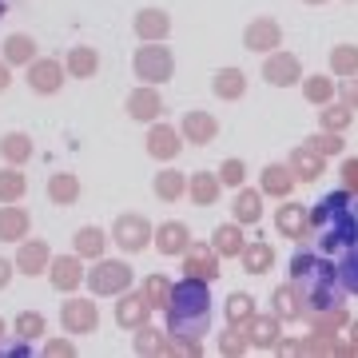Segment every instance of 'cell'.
Segmentation results:
<instances>
[{"instance_id": "cell-22", "label": "cell", "mask_w": 358, "mask_h": 358, "mask_svg": "<svg viewBox=\"0 0 358 358\" xmlns=\"http://www.w3.org/2000/svg\"><path fill=\"white\" fill-rule=\"evenodd\" d=\"M167 28H171V20H167V13H159V8H143V13L136 16V32H140L143 40H164Z\"/></svg>"}, {"instance_id": "cell-53", "label": "cell", "mask_w": 358, "mask_h": 358, "mask_svg": "<svg viewBox=\"0 0 358 358\" xmlns=\"http://www.w3.org/2000/svg\"><path fill=\"white\" fill-rule=\"evenodd\" d=\"M303 4H322V0H303Z\"/></svg>"}, {"instance_id": "cell-18", "label": "cell", "mask_w": 358, "mask_h": 358, "mask_svg": "<svg viewBox=\"0 0 358 358\" xmlns=\"http://www.w3.org/2000/svg\"><path fill=\"white\" fill-rule=\"evenodd\" d=\"M294 171V179H319L322 176V155L315 152V148H307V143H303V148H299V152L291 155V164H287Z\"/></svg>"}, {"instance_id": "cell-43", "label": "cell", "mask_w": 358, "mask_h": 358, "mask_svg": "<svg viewBox=\"0 0 358 358\" xmlns=\"http://www.w3.org/2000/svg\"><path fill=\"white\" fill-rule=\"evenodd\" d=\"M24 195V176L20 171H0V199H16Z\"/></svg>"}, {"instance_id": "cell-33", "label": "cell", "mask_w": 358, "mask_h": 358, "mask_svg": "<svg viewBox=\"0 0 358 358\" xmlns=\"http://www.w3.org/2000/svg\"><path fill=\"white\" fill-rule=\"evenodd\" d=\"M255 319V303H251V294H231L227 299V322L231 327H243V322H251Z\"/></svg>"}, {"instance_id": "cell-48", "label": "cell", "mask_w": 358, "mask_h": 358, "mask_svg": "<svg viewBox=\"0 0 358 358\" xmlns=\"http://www.w3.org/2000/svg\"><path fill=\"white\" fill-rule=\"evenodd\" d=\"M343 103H346V108H358V76H346L343 80Z\"/></svg>"}, {"instance_id": "cell-31", "label": "cell", "mask_w": 358, "mask_h": 358, "mask_svg": "<svg viewBox=\"0 0 358 358\" xmlns=\"http://www.w3.org/2000/svg\"><path fill=\"white\" fill-rule=\"evenodd\" d=\"M76 255L80 259H100L103 255V231L100 227L76 231Z\"/></svg>"}, {"instance_id": "cell-37", "label": "cell", "mask_w": 358, "mask_h": 358, "mask_svg": "<svg viewBox=\"0 0 358 358\" xmlns=\"http://www.w3.org/2000/svg\"><path fill=\"white\" fill-rule=\"evenodd\" d=\"M96 64H100V60H96V52L92 48H72V56H68V72H72V76H92V72H96Z\"/></svg>"}, {"instance_id": "cell-28", "label": "cell", "mask_w": 358, "mask_h": 358, "mask_svg": "<svg viewBox=\"0 0 358 358\" xmlns=\"http://www.w3.org/2000/svg\"><path fill=\"white\" fill-rule=\"evenodd\" d=\"M183 192H187V179L179 176V171H159V176H155V195H159L164 203H176Z\"/></svg>"}, {"instance_id": "cell-5", "label": "cell", "mask_w": 358, "mask_h": 358, "mask_svg": "<svg viewBox=\"0 0 358 358\" xmlns=\"http://www.w3.org/2000/svg\"><path fill=\"white\" fill-rule=\"evenodd\" d=\"M88 287L96 294H124L131 287V267L128 263H120V259H103L96 263V271H88Z\"/></svg>"}, {"instance_id": "cell-27", "label": "cell", "mask_w": 358, "mask_h": 358, "mask_svg": "<svg viewBox=\"0 0 358 358\" xmlns=\"http://www.w3.org/2000/svg\"><path fill=\"white\" fill-rule=\"evenodd\" d=\"M219 187H223V183H219V176H207V171H199V176H192V199L199 207H211L219 199Z\"/></svg>"}, {"instance_id": "cell-4", "label": "cell", "mask_w": 358, "mask_h": 358, "mask_svg": "<svg viewBox=\"0 0 358 358\" xmlns=\"http://www.w3.org/2000/svg\"><path fill=\"white\" fill-rule=\"evenodd\" d=\"M131 68H136V76L148 80V84H164V80H171V72H176V56H171V48H164V44H148V48L136 52Z\"/></svg>"}, {"instance_id": "cell-19", "label": "cell", "mask_w": 358, "mask_h": 358, "mask_svg": "<svg viewBox=\"0 0 358 358\" xmlns=\"http://www.w3.org/2000/svg\"><path fill=\"white\" fill-rule=\"evenodd\" d=\"M291 187H294V171L287 164H267L263 167V192L267 195H291Z\"/></svg>"}, {"instance_id": "cell-17", "label": "cell", "mask_w": 358, "mask_h": 358, "mask_svg": "<svg viewBox=\"0 0 358 358\" xmlns=\"http://www.w3.org/2000/svg\"><path fill=\"white\" fill-rule=\"evenodd\" d=\"M159 112H164V100H159L155 88H136L128 96V115L131 120H155Z\"/></svg>"}, {"instance_id": "cell-55", "label": "cell", "mask_w": 358, "mask_h": 358, "mask_svg": "<svg viewBox=\"0 0 358 358\" xmlns=\"http://www.w3.org/2000/svg\"><path fill=\"white\" fill-rule=\"evenodd\" d=\"M0 16H4V0H0Z\"/></svg>"}, {"instance_id": "cell-3", "label": "cell", "mask_w": 358, "mask_h": 358, "mask_svg": "<svg viewBox=\"0 0 358 358\" xmlns=\"http://www.w3.org/2000/svg\"><path fill=\"white\" fill-rule=\"evenodd\" d=\"M291 282L299 287V294L307 299L303 315H319V310L343 307V294H338V275H334V263L310 255V251H299L291 259Z\"/></svg>"}, {"instance_id": "cell-10", "label": "cell", "mask_w": 358, "mask_h": 358, "mask_svg": "<svg viewBox=\"0 0 358 358\" xmlns=\"http://www.w3.org/2000/svg\"><path fill=\"white\" fill-rule=\"evenodd\" d=\"M179 152H183V136H179L171 124H155L152 136H148V155L167 164V159H176Z\"/></svg>"}, {"instance_id": "cell-39", "label": "cell", "mask_w": 358, "mask_h": 358, "mask_svg": "<svg viewBox=\"0 0 358 358\" xmlns=\"http://www.w3.org/2000/svg\"><path fill=\"white\" fill-rule=\"evenodd\" d=\"M24 231H28V215H24V211H13V207H8V211L0 215V239H20Z\"/></svg>"}, {"instance_id": "cell-45", "label": "cell", "mask_w": 358, "mask_h": 358, "mask_svg": "<svg viewBox=\"0 0 358 358\" xmlns=\"http://www.w3.org/2000/svg\"><path fill=\"white\" fill-rule=\"evenodd\" d=\"M8 60H16V64H24V60H32V40L28 36H8Z\"/></svg>"}, {"instance_id": "cell-11", "label": "cell", "mask_w": 358, "mask_h": 358, "mask_svg": "<svg viewBox=\"0 0 358 358\" xmlns=\"http://www.w3.org/2000/svg\"><path fill=\"white\" fill-rule=\"evenodd\" d=\"M64 331L68 334H88V331H96V322H100V315H96V307L92 303H64Z\"/></svg>"}, {"instance_id": "cell-15", "label": "cell", "mask_w": 358, "mask_h": 358, "mask_svg": "<svg viewBox=\"0 0 358 358\" xmlns=\"http://www.w3.org/2000/svg\"><path fill=\"white\" fill-rule=\"evenodd\" d=\"M152 239H155V251L159 255H179V251H187V227L183 223H164L159 231H152Z\"/></svg>"}, {"instance_id": "cell-21", "label": "cell", "mask_w": 358, "mask_h": 358, "mask_svg": "<svg viewBox=\"0 0 358 358\" xmlns=\"http://www.w3.org/2000/svg\"><path fill=\"white\" fill-rule=\"evenodd\" d=\"M211 88H215L219 100H239L247 92V76L239 68H223V72H215V84H211Z\"/></svg>"}, {"instance_id": "cell-44", "label": "cell", "mask_w": 358, "mask_h": 358, "mask_svg": "<svg viewBox=\"0 0 358 358\" xmlns=\"http://www.w3.org/2000/svg\"><path fill=\"white\" fill-rule=\"evenodd\" d=\"M243 176H247L243 159H227L219 167V183H227V187H243Z\"/></svg>"}, {"instance_id": "cell-50", "label": "cell", "mask_w": 358, "mask_h": 358, "mask_svg": "<svg viewBox=\"0 0 358 358\" xmlns=\"http://www.w3.org/2000/svg\"><path fill=\"white\" fill-rule=\"evenodd\" d=\"M16 327H20V331H24V334H28V338H32V334H40V331H44V322H40V319H36V315H24V319L16 322Z\"/></svg>"}, {"instance_id": "cell-47", "label": "cell", "mask_w": 358, "mask_h": 358, "mask_svg": "<svg viewBox=\"0 0 358 358\" xmlns=\"http://www.w3.org/2000/svg\"><path fill=\"white\" fill-rule=\"evenodd\" d=\"M28 136H4V155L8 159H28Z\"/></svg>"}, {"instance_id": "cell-42", "label": "cell", "mask_w": 358, "mask_h": 358, "mask_svg": "<svg viewBox=\"0 0 358 358\" xmlns=\"http://www.w3.org/2000/svg\"><path fill=\"white\" fill-rule=\"evenodd\" d=\"M322 128L327 131H346L350 128V108H327V112H322Z\"/></svg>"}, {"instance_id": "cell-34", "label": "cell", "mask_w": 358, "mask_h": 358, "mask_svg": "<svg viewBox=\"0 0 358 358\" xmlns=\"http://www.w3.org/2000/svg\"><path fill=\"white\" fill-rule=\"evenodd\" d=\"M48 195L56 199V203H76L80 199V179L76 176H52Z\"/></svg>"}, {"instance_id": "cell-51", "label": "cell", "mask_w": 358, "mask_h": 358, "mask_svg": "<svg viewBox=\"0 0 358 358\" xmlns=\"http://www.w3.org/2000/svg\"><path fill=\"white\" fill-rule=\"evenodd\" d=\"M350 350H358V322H350Z\"/></svg>"}, {"instance_id": "cell-30", "label": "cell", "mask_w": 358, "mask_h": 358, "mask_svg": "<svg viewBox=\"0 0 358 358\" xmlns=\"http://www.w3.org/2000/svg\"><path fill=\"white\" fill-rule=\"evenodd\" d=\"M334 76H358V44H338L331 52Z\"/></svg>"}, {"instance_id": "cell-26", "label": "cell", "mask_w": 358, "mask_h": 358, "mask_svg": "<svg viewBox=\"0 0 358 358\" xmlns=\"http://www.w3.org/2000/svg\"><path fill=\"white\" fill-rule=\"evenodd\" d=\"M303 299H299V287L294 282H287V287H279L275 291V315H279V322H294V319H303V307H299Z\"/></svg>"}, {"instance_id": "cell-29", "label": "cell", "mask_w": 358, "mask_h": 358, "mask_svg": "<svg viewBox=\"0 0 358 358\" xmlns=\"http://www.w3.org/2000/svg\"><path fill=\"white\" fill-rule=\"evenodd\" d=\"M52 282L60 287V291H72V287H80V259H56L52 263Z\"/></svg>"}, {"instance_id": "cell-9", "label": "cell", "mask_w": 358, "mask_h": 358, "mask_svg": "<svg viewBox=\"0 0 358 358\" xmlns=\"http://www.w3.org/2000/svg\"><path fill=\"white\" fill-rule=\"evenodd\" d=\"M279 40H282V28L271 20V16H259V20H251L243 32V44L251 52H271V48H279Z\"/></svg>"}, {"instance_id": "cell-23", "label": "cell", "mask_w": 358, "mask_h": 358, "mask_svg": "<svg viewBox=\"0 0 358 358\" xmlns=\"http://www.w3.org/2000/svg\"><path fill=\"white\" fill-rule=\"evenodd\" d=\"M235 223L239 227H247V223H259V215H263V199H259V192H247V187H239V195H235Z\"/></svg>"}, {"instance_id": "cell-36", "label": "cell", "mask_w": 358, "mask_h": 358, "mask_svg": "<svg viewBox=\"0 0 358 358\" xmlns=\"http://www.w3.org/2000/svg\"><path fill=\"white\" fill-rule=\"evenodd\" d=\"M44 263H48V247L44 243H28L24 251H20V271H24V275H40Z\"/></svg>"}, {"instance_id": "cell-24", "label": "cell", "mask_w": 358, "mask_h": 358, "mask_svg": "<svg viewBox=\"0 0 358 358\" xmlns=\"http://www.w3.org/2000/svg\"><path fill=\"white\" fill-rule=\"evenodd\" d=\"M215 255H227V259H239V251H243V227L239 223H223V227L215 231Z\"/></svg>"}, {"instance_id": "cell-14", "label": "cell", "mask_w": 358, "mask_h": 358, "mask_svg": "<svg viewBox=\"0 0 358 358\" xmlns=\"http://www.w3.org/2000/svg\"><path fill=\"white\" fill-rule=\"evenodd\" d=\"M215 115H207V112H187L183 115V140L187 143H211L215 140Z\"/></svg>"}, {"instance_id": "cell-16", "label": "cell", "mask_w": 358, "mask_h": 358, "mask_svg": "<svg viewBox=\"0 0 358 358\" xmlns=\"http://www.w3.org/2000/svg\"><path fill=\"white\" fill-rule=\"evenodd\" d=\"M247 327H251V338H247V346H255V350H271V346H279V315H275V319H271V315H263V319H251L247 322Z\"/></svg>"}, {"instance_id": "cell-1", "label": "cell", "mask_w": 358, "mask_h": 358, "mask_svg": "<svg viewBox=\"0 0 358 358\" xmlns=\"http://www.w3.org/2000/svg\"><path fill=\"white\" fill-rule=\"evenodd\" d=\"M307 219H310V231H315V239H319V247L327 251V255L346 251V247L358 243V215H355V199H350V192L322 195Z\"/></svg>"}, {"instance_id": "cell-25", "label": "cell", "mask_w": 358, "mask_h": 358, "mask_svg": "<svg viewBox=\"0 0 358 358\" xmlns=\"http://www.w3.org/2000/svg\"><path fill=\"white\" fill-rule=\"evenodd\" d=\"M239 259H243V267L251 271V275H263V271H271V263H275V251H271V243H247L243 251H239Z\"/></svg>"}, {"instance_id": "cell-46", "label": "cell", "mask_w": 358, "mask_h": 358, "mask_svg": "<svg viewBox=\"0 0 358 358\" xmlns=\"http://www.w3.org/2000/svg\"><path fill=\"white\" fill-rule=\"evenodd\" d=\"M219 350H223V355H243V350H247L243 331H235V327H231V331L223 334V338H219Z\"/></svg>"}, {"instance_id": "cell-7", "label": "cell", "mask_w": 358, "mask_h": 358, "mask_svg": "<svg viewBox=\"0 0 358 358\" xmlns=\"http://www.w3.org/2000/svg\"><path fill=\"white\" fill-rule=\"evenodd\" d=\"M112 239L124 247V251H143V247L152 243V223L143 215H120L115 227H112Z\"/></svg>"}, {"instance_id": "cell-12", "label": "cell", "mask_w": 358, "mask_h": 358, "mask_svg": "<svg viewBox=\"0 0 358 358\" xmlns=\"http://www.w3.org/2000/svg\"><path fill=\"white\" fill-rule=\"evenodd\" d=\"M148 299L143 294H128L124 291V299H120V307H115V322L120 327H128V331H136V327H143L148 322Z\"/></svg>"}, {"instance_id": "cell-40", "label": "cell", "mask_w": 358, "mask_h": 358, "mask_svg": "<svg viewBox=\"0 0 358 358\" xmlns=\"http://www.w3.org/2000/svg\"><path fill=\"white\" fill-rule=\"evenodd\" d=\"M303 96H307L310 103H331V96H334V80H327V76H310L307 84H303Z\"/></svg>"}, {"instance_id": "cell-52", "label": "cell", "mask_w": 358, "mask_h": 358, "mask_svg": "<svg viewBox=\"0 0 358 358\" xmlns=\"http://www.w3.org/2000/svg\"><path fill=\"white\" fill-rule=\"evenodd\" d=\"M4 282H8V263L0 259V287H4Z\"/></svg>"}, {"instance_id": "cell-13", "label": "cell", "mask_w": 358, "mask_h": 358, "mask_svg": "<svg viewBox=\"0 0 358 358\" xmlns=\"http://www.w3.org/2000/svg\"><path fill=\"white\" fill-rule=\"evenodd\" d=\"M275 227H279L287 239H307L310 219H307V211H303L299 203H287V207H279V215H275Z\"/></svg>"}, {"instance_id": "cell-2", "label": "cell", "mask_w": 358, "mask_h": 358, "mask_svg": "<svg viewBox=\"0 0 358 358\" xmlns=\"http://www.w3.org/2000/svg\"><path fill=\"white\" fill-rule=\"evenodd\" d=\"M167 334L176 338H199L211 322V294H207L203 279H187L176 282L171 294H167Z\"/></svg>"}, {"instance_id": "cell-38", "label": "cell", "mask_w": 358, "mask_h": 358, "mask_svg": "<svg viewBox=\"0 0 358 358\" xmlns=\"http://www.w3.org/2000/svg\"><path fill=\"white\" fill-rule=\"evenodd\" d=\"M143 299H148V307H167V294H171V282L164 275H152V279L143 282Z\"/></svg>"}, {"instance_id": "cell-6", "label": "cell", "mask_w": 358, "mask_h": 358, "mask_svg": "<svg viewBox=\"0 0 358 358\" xmlns=\"http://www.w3.org/2000/svg\"><path fill=\"white\" fill-rule=\"evenodd\" d=\"M263 80L275 84V88H291L303 80V64H299V56L291 52H271L267 60H263Z\"/></svg>"}, {"instance_id": "cell-20", "label": "cell", "mask_w": 358, "mask_h": 358, "mask_svg": "<svg viewBox=\"0 0 358 358\" xmlns=\"http://www.w3.org/2000/svg\"><path fill=\"white\" fill-rule=\"evenodd\" d=\"M28 80H32V88H36V92H60L64 72H60V64H56V60H36Z\"/></svg>"}, {"instance_id": "cell-8", "label": "cell", "mask_w": 358, "mask_h": 358, "mask_svg": "<svg viewBox=\"0 0 358 358\" xmlns=\"http://www.w3.org/2000/svg\"><path fill=\"white\" fill-rule=\"evenodd\" d=\"M183 271L192 275V279H219V255H215V247H203V243H187V263H183Z\"/></svg>"}, {"instance_id": "cell-35", "label": "cell", "mask_w": 358, "mask_h": 358, "mask_svg": "<svg viewBox=\"0 0 358 358\" xmlns=\"http://www.w3.org/2000/svg\"><path fill=\"white\" fill-rule=\"evenodd\" d=\"M136 355H155V350H167V355H171V343H167V338H159V331H152V327H148V322H143V327H136Z\"/></svg>"}, {"instance_id": "cell-32", "label": "cell", "mask_w": 358, "mask_h": 358, "mask_svg": "<svg viewBox=\"0 0 358 358\" xmlns=\"http://www.w3.org/2000/svg\"><path fill=\"white\" fill-rule=\"evenodd\" d=\"M334 275H338V282H343L350 294H358V243L346 247V255H343V263L334 267Z\"/></svg>"}, {"instance_id": "cell-49", "label": "cell", "mask_w": 358, "mask_h": 358, "mask_svg": "<svg viewBox=\"0 0 358 358\" xmlns=\"http://www.w3.org/2000/svg\"><path fill=\"white\" fill-rule=\"evenodd\" d=\"M343 179H346V192H358V159L343 164Z\"/></svg>"}, {"instance_id": "cell-56", "label": "cell", "mask_w": 358, "mask_h": 358, "mask_svg": "<svg viewBox=\"0 0 358 358\" xmlns=\"http://www.w3.org/2000/svg\"><path fill=\"white\" fill-rule=\"evenodd\" d=\"M355 215H358V203H355Z\"/></svg>"}, {"instance_id": "cell-41", "label": "cell", "mask_w": 358, "mask_h": 358, "mask_svg": "<svg viewBox=\"0 0 358 358\" xmlns=\"http://www.w3.org/2000/svg\"><path fill=\"white\" fill-rule=\"evenodd\" d=\"M307 148H315L319 155H338L343 152V131H327L322 128L319 136H310L307 140Z\"/></svg>"}, {"instance_id": "cell-54", "label": "cell", "mask_w": 358, "mask_h": 358, "mask_svg": "<svg viewBox=\"0 0 358 358\" xmlns=\"http://www.w3.org/2000/svg\"><path fill=\"white\" fill-rule=\"evenodd\" d=\"M0 88H4V72H0Z\"/></svg>"}]
</instances>
